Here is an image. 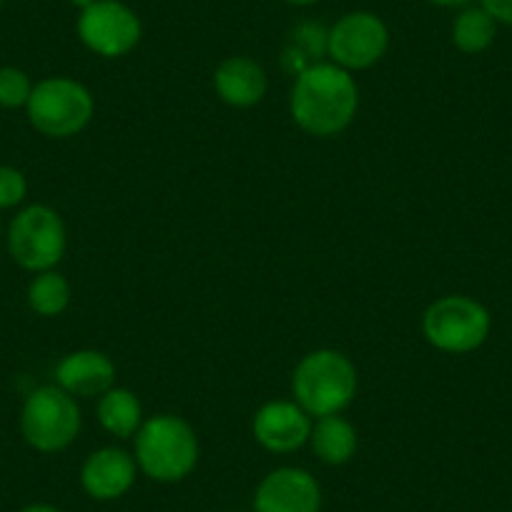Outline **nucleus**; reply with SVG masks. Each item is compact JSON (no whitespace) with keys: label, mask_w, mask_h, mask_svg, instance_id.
I'll list each match as a JSON object with an SVG mask.
<instances>
[{"label":"nucleus","mask_w":512,"mask_h":512,"mask_svg":"<svg viewBox=\"0 0 512 512\" xmlns=\"http://www.w3.org/2000/svg\"><path fill=\"white\" fill-rule=\"evenodd\" d=\"M116 382V364L98 349H76L56 367V384L71 397H101Z\"/></svg>","instance_id":"13"},{"label":"nucleus","mask_w":512,"mask_h":512,"mask_svg":"<svg viewBox=\"0 0 512 512\" xmlns=\"http://www.w3.org/2000/svg\"><path fill=\"white\" fill-rule=\"evenodd\" d=\"M26 111L38 134L48 139H71L91 123L96 101L83 83L53 76L33 86Z\"/></svg>","instance_id":"4"},{"label":"nucleus","mask_w":512,"mask_h":512,"mask_svg":"<svg viewBox=\"0 0 512 512\" xmlns=\"http://www.w3.org/2000/svg\"><path fill=\"white\" fill-rule=\"evenodd\" d=\"M492 329L485 304L465 294H450L427 307L422 332L435 349L447 354H470L487 342Z\"/></svg>","instance_id":"6"},{"label":"nucleus","mask_w":512,"mask_h":512,"mask_svg":"<svg viewBox=\"0 0 512 512\" xmlns=\"http://www.w3.org/2000/svg\"><path fill=\"white\" fill-rule=\"evenodd\" d=\"M83 46L101 58H121L141 41V21L121 0H96L78 16Z\"/></svg>","instance_id":"9"},{"label":"nucleus","mask_w":512,"mask_h":512,"mask_svg":"<svg viewBox=\"0 0 512 512\" xmlns=\"http://www.w3.org/2000/svg\"><path fill=\"white\" fill-rule=\"evenodd\" d=\"M33 93V83L26 71L16 66L0 68V106L3 108H23L28 106V98Z\"/></svg>","instance_id":"20"},{"label":"nucleus","mask_w":512,"mask_h":512,"mask_svg":"<svg viewBox=\"0 0 512 512\" xmlns=\"http://www.w3.org/2000/svg\"><path fill=\"white\" fill-rule=\"evenodd\" d=\"M287 3H292V6H312L317 0H287Z\"/></svg>","instance_id":"26"},{"label":"nucleus","mask_w":512,"mask_h":512,"mask_svg":"<svg viewBox=\"0 0 512 512\" xmlns=\"http://www.w3.org/2000/svg\"><path fill=\"white\" fill-rule=\"evenodd\" d=\"M359 108V88L352 73L337 63H314L297 76L289 96L294 123L312 136L342 134Z\"/></svg>","instance_id":"1"},{"label":"nucleus","mask_w":512,"mask_h":512,"mask_svg":"<svg viewBox=\"0 0 512 512\" xmlns=\"http://www.w3.org/2000/svg\"><path fill=\"white\" fill-rule=\"evenodd\" d=\"M73 6L76 8H81V11H86L88 6H93V3H96V0H71Z\"/></svg>","instance_id":"25"},{"label":"nucleus","mask_w":512,"mask_h":512,"mask_svg":"<svg viewBox=\"0 0 512 512\" xmlns=\"http://www.w3.org/2000/svg\"><path fill=\"white\" fill-rule=\"evenodd\" d=\"M256 442L269 452L287 455L307 445L312 435V417L297 405V402H267L259 407L251 422Z\"/></svg>","instance_id":"11"},{"label":"nucleus","mask_w":512,"mask_h":512,"mask_svg":"<svg viewBox=\"0 0 512 512\" xmlns=\"http://www.w3.org/2000/svg\"><path fill=\"white\" fill-rule=\"evenodd\" d=\"M98 422L108 435L126 440V437H134L144 425V407L131 390L111 387L98 400Z\"/></svg>","instance_id":"16"},{"label":"nucleus","mask_w":512,"mask_h":512,"mask_svg":"<svg viewBox=\"0 0 512 512\" xmlns=\"http://www.w3.org/2000/svg\"><path fill=\"white\" fill-rule=\"evenodd\" d=\"M432 6H440V8H465L470 6V0H427Z\"/></svg>","instance_id":"24"},{"label":"nucleus","mask_w":512,"mask_h":512,"mask_svg":"<svg viewBox=\"0 0 512 512\" xmlns=\"http://www.w3.org/2000/svg\"><path fill=\"white\" fill-rule=\"evenodd\" d=\"M497 21L482 6H465L452 23V43L467 56L485 53L495 43Z\"/></svg>","instance_id":"17"},{"label":"nucleus","mask_w":512,"mask_h":512,"mask_svg":"<svg viewBox=\"0 0 512 512\" xmlns=\"http://www.w3.org/2000/svg\"><path fill=\"white\" fill-rule=\"evenodd\" d=\"M18 512H63V510H58L56 505H48V502H33V505L21 507Z\"/></svg>","instance_id":"23"},{"label":"nucleus","mask_w":512,"mask_h":512,"mask_svg":"<svg viewBox=\"0 0 512 512\" xmlns=\"http://www.w3.org/2000/svg\"><path fill=\"white\" fill-rule=\"evenodd\" d=\"M322 487L302 467L272 470L254 492V512H319Z\"/></svg>","instance_id":"10"},{"label":"nucleus","mask_w":512,"mask_h":512,"mask_svg":"<svg viewBox=\"0 0 512 512\" xmlns=\"http://www.w3.org/2000/svg\"><path fill=\"white\" fill-rule=\"evenodd\" d=\"M480 6L502 26L512 28V0H480Z\"/></svg>","instance_id":"22"},{"label":"nucleus","mask_w":512,"mask_h":512,"mask_svg":"<svg viewBox=\"0 0 512 512\" xmlns=\"http://www.w3.org/2000/svg\"><path fill=\"white\" fill-rule=\"evenodd\" d=\"M357 387V367L337 349H314L292 374L294 402L309 417L339 415L354 402Z\"/></svg>","instance_id":"2"},{"label":"nucleus","mask_w":512,"mask_h":512,"mask_svg":"<svg viewBox=\"0 0 512 512\" xmlns=\"http://www.w3.org/2000/svg\"><path fill=\"white\" fill-rule=\"evenodd\" d=\"M81 422L76 397L58 384H46L33 390L23 402L21 435L33 450L48 455L71 447L81 432Z\"/></svg>","instance_id":"5"},{"label":"nucleus","mask_w":512,"mask_h":512,"mask_svg":"<svg viewBox=\"0 0 512 512\" xmlns=\"http://www.w3.org/2000/svg\"><path fill=\"white\" fill-rule=\"evenodd\" d=\"M66 224L46 204L26 206L8 226V251L13 262L28 272H48L66 254Z\"/></svg>","instance_id":"7"},{"label":"nucleus","mask_w":512,"mask_h":512,"mask_svg":"<svg viewBox=\"0 0 512 512\" xmlns=\"http://www.w3.org/2000/svg\"><path fill=\"white\" fill-rule=\"evenodd\" d=\"M0 236H3V226H0Z\"/></svg>","instance_id":"27"},{"label":"nucleus","mask_w":512,"mask_h":512,"mask_svg":"<svg viewBox=\"0 0 512 512\" xmlns=\"http://www.w3.org/2000/svg\"><path fill=\"white\" fill-rule=\"evenodd\" d=\"M327 36L329 31H324L319 23H299L289 36L287 48H284V68L299 76L314 63H322L319 58L327 53Z\"/></svg>","instance_id":"18"},{"label":"nucleus","mask_w":512,"mask_h":512,"mask_svg":"<svg viewBox=\"0 0 512 512\" xmlns=\"http://www.w3.org/2000/svg\"><path fill=\"white\" fill-rule=\"evenodd\" d=\"M267 73L254 58L231 56L214 71V88L224 103L234 108H251L267 96Z\"/></svg>","instance_id":"14"},{"label":"nucleus","mask_w":512,"mask_h":512,"mask_svg":"<svg viewBox=\"0 0 512 512\" xmlns=\"http://www.w3.org/2000/svg\"><path fill=\"white\" fill-rule=\"evenodd\" d=\"M136 475H139L136 457H131L121 447H101L83 462L81 487L93 500L111 502L136 485Z\"/></svg>","instance_id":"12"},{"label":"nucleus","mask_w":512,"mask_h":512,"mask_svg":"<svg viewBox=\"0 0 512 512\" xmlns=\"http://www.w3.org/2000/svg\"><path fill=\"white\" fill-rule=\"evenodd\" d=\"M199 437L176 415H156L136 432V465L156 482H181L196 470Z\"/></svg>","instance_id":"3"},{"label":"nucleus","mask_w":512,"mask_h":512,"mask_svg":"<svg viewBox=\"0 0 512 512\" xmlns=\"http://www.w3.org/2000/svg\"><path fill=\"white\" fill-rule=\"evenodd\" d=\"M309 442H312V450L324 465H347L354 455H357V430L349 420L339 415L329 417H317V425H312V435H309Z\"/></svg>","instance_id":"15"},{"label":"nucleus","mask_w":512,"mask_h":512,"mask_svg":"<svg viewBox=\"0 0 512 512\" xmlns=\"http://www.w3.org/2000/svg\"><path fill=\"white\" fill-rule=\"evenodd\" d=\"M28 307L41 317H58L71 304V284L63 274L53 272H38L33 282L28 284Z\"/></svg>","instance_id":"19"},{"label":"nucleus","mask_w":512,"mask_h":512,"mask_svg":"<svg viewBox=\"0 0 512 512\" xmlns=\"http://www.w3.org/2000/svg\"><path fill=\"white\" fill-rule=\"evenodd\" d=\"M28 194V181L16 166H0V209H13L23 204Z\"/></svg>","instance_id":"21"},{"label":"nucleus","mask_w":512,"mask_h":512,"mask_svg":"<svg viewBox=\"0 0 512 512\" xmlns=\"http://www.w3.org/2000/svg\"><path fill=\"white\" fill-rule=\"evenodd\" d=\"M0 8H3V0H0Z\"/></svg>","instance_id":"28"},{"label":"nucleus","mask_w":512,"mask_h":512,"mask_svg":"<svg viewBox=\"0 0 512 512\" xmlns=\"http://www.w3.org/2000/svg\"><path fill=\"white\" fill-rule=\"evenodd\" d=\"M390 48V31L374 13L357 11L339 18L327 36V56L344 71H364L382 61Z\"/></svg>","instance_id":"8"}]
</instances>
